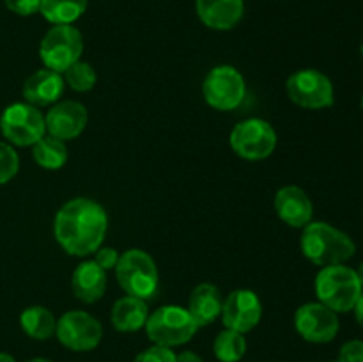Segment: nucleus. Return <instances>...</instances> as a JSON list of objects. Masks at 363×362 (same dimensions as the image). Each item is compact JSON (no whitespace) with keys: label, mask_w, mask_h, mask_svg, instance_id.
<instances>
[{"label":"nucleus","mask_w":363,"mask_h":362,"mask_svg":"<svg viewBox=\"0 0 363 362\" xmlns=\"http://www.w3.org/2000/svg\"><path fill=\"white\" fill-rule=\"evenodd\" d=\"M20 325L28 337L46 341L55 334L57 318L50 309L43 305H30L20 316Z\"/></svg>","instance_id":"nucleus-21"},{"label":"nucleus","mask_w":363,"mask_h":362,"mask_svg":"<svg viewBox=\"0 0 363 362\" xmlns=\"http://www.w3.org/2000/svg\"><path fill=\"white\" fill-rule=\"evenodd\" d=\"M96 258L94 261L98 263L99 266H101L105 272H108V270H116L117 266V261H119V252L116 251L113 247H99L98 251L94 252Z\"/></svg>","instance_id":"nucleus-30"},{"label":"nucleus","mask_w":363,"mask_h":362,"mask_svg":"<svg viewBox=\"0 0 363 362\" xmlns=\"http://www.w3.org/2000/svg\"><path fill=\"white\" fill-rule=\"evenodd\" d=\"M360 103H362V110H363V94H362V102Z\"/></svg>","instance_id":"nucleus-37"},{"label":"nucleus","mask_w":363,"mask_h":362,"mask_svg":"<svg viewBox=\"0 0 363 362\" xmlns=\"http://www.w3.org/2000/svg\"><path fill=\"white\" fill-rule=\"evenodd\" d=\"M353 311H354V318H357L358 325H360L363 329V291H362L360 297H358V300H357V304H354Z\"/></svg>","instance_id":"nucleus-32"},{"label":"nucleus","mask_w":363,"mask_h":362,"mask_svg":"<svg viewBox=\"0 0 363 362\" xmlns=\"http://www.w3.org/2000/svg\"><path fill=\"white\" fill-rule=\"evenodd\" d=\"M213 351H215V357L220 362H240L245 357V353H247L245 334H240L230 329L222 330L216 336Z\"/></svg>","instance_id":"nucleus-24"},{"label":"nucleus","mask_w":363,"mask_h":362,"mask_svg":"<svg viewBox=\"0 0 363 362\" xmlns=\"http://www.w3.org/2000/svg\"><path fill=\"white\" fill-rule=\"evenodd\" d=\"M0 131L14 146H34L46 135L45 116L30 103H13L0 116Z\"/></svg>","instance_id":"nucleus-7"},{"label":"nucleus","mask_w":363,"mask_h":362,"mask_svg":"<svg viewBox=\"0 0 363 362\" xmlns=\"http://www.w3.org/2000/svg\"><path fill=\"white\" fill-rule=\"evenodd\" d=\"M199 327L188 309L181 305H163L149 314L145 322L147 337L158 346L176 348L186 344L197 334Z\"/></svg>","instance_id":"nucleus-5"},{"label":"nucleus","mask_w":363,"mask_h":362,"mask_svg":"<svg viewBox=\"0 0 363 362\" xmlns=\"http://www.w3.org/2000/svg\"><path fill=\"white\" fill-rule=\"evenodd\" d=\"M6 7L20 16H32L39 11L41 0H4Z\"/></svg>","instance_id":"nucleus-29"},{"label":"nucleus","mask_w":363,"mask_h":362,"mask_svg":"<svg viewBox=\"0 0 363 362\" xmlns=\"http://www.w3.org/2000/svg\"><path fill=\"white\" fill-rule=\"evenodd\" d=\"M300 245L305 258L318 266L344 265L357 252L350 234L326 222L307 224Z\"/></svg>","instance_id":"nucleus-2"},{"label":"nucleus","mask_w":363,"mask_h":362,"mask_svg":"<svg viewBox=\"0 0 363 362\" xmlns=\"http://www.w3.org/2000/svg\"><path fill=\"white\" fill-rule=\"evenodd\" d=\"M71 287L78 300L94 304L106 291V272L96 261L80 263L73 272Z\"/></svg>","instance_id":"nucleus-18"},{"label":"nucleus","mask_w":363,"mask_h":362,"mask_svg":"<svg viewBox=\"0 0 363 362\" xmlns=\"http://www.w3.org/2000/svg\"><path fill=\"white\" fill-rule=\"evenodd\" d=\"M32 156H34L35 163L43 169L59 170L67 162L66 142L59 141L52 135H45L41 141L32 146Z\"/></svg>","instance_id":"nucleus-23"},{"label":"nucleus","mask_w":363,"mask_h":362,"mask_svg":"<svg viewBox=\"0 0 363 362\" xmlns=\"http://www.w3.org/2000/svg\"><path fill=\"white\" fill-rule=\"evenodd\" d=\"M108 231V215L99 202L74 197L60 206L53 220V234L71 256L85 258L101 247Z\"/></svg>","instance_id":"nucleus-1"},{"label":"nucleus","mask_w":363,"mask_h":362,"mask_svg":"<svg viewBox=\"0 0 363 362\" xmlns=\"http://www.w3.org/2000/svg\"><path fill=\"white\" fill-rule=\"evenodd\" d=\"M116 277L119 286L130 297L149 300L158 290L160 275L156 263L142 248H130L119 256L116 266Z\"/></svg>","instance_id":"nucleus-4"},{"label":"nucleus","mask_w":363,"mask_h":362,"mask_svg":"<svg viewBox=\"0 0 363 362\" xmlns=\"http://www.w3.org/2000/svg\"><path fill=\"white\" fill-rule=\"evenodd\" d=\"M27 362H52V361H48V358L38 357V358H30V361H27Z\"/></svg>","instance_id":"nucleus-35"},{"label":"nucleus","mask_w":363,"mask_h":362,"mask_svg":"<svg viewBox=\"0 0 363 362\" xmlns=\"http://www.w3.org/2000/svg\"><path fill=\"white\" fill-rule=\"evenodd\" d=\"M89 0H41L39 13L53 25H71L87 9Z\"/></svg>","instance_id":"nucleus-22"},{"label":"nucleus","mask_w":363,"mask_h":362,"mask_svg":"<svg viewBox=\"0 0 363 362\" xmlns=\"http://www.w3.org/2000/svg\"><path fill=\"white\" fill-rule=\"evenodd\" d=\"M197 14L202 23L215 31H229L243 18V0H197Z\"/></svg>","instance_id":"nucleus-17"},{"label":"nucleus","mask_w":363,"mask_h":362,"mask_svg":"<svg viewBox=\"0 0 363 362\" xmlns=\"http://www.w3.org/2000/svg\"><path fill=\"white\" fill-rule=\"evenodd\" d=\"M149 318V309L145 300L137 297H126L116 300L110 311V322L113 329L119 332H137L142 327H145V322Z\"/></svg>","instance_id":"nucleus-20"},{"label":"nucleus","mask_w":363,"mask_h":362,"mask_svg":"<svg viewBox=\"0 0 363 362\" xmlns=\"http://www.w3.org/2000/svg\"><path fill=\"white\" fill-rule=\"evenodd\" d=\"M64 77L57 71L39 70L32 73L23 84V98L25 102L34 106H48L52 103L59 102L64 92Z\"/></svg>","instance_id":"nucleus-16"},{"label":"nucleus","mask_w":363,"mask_h":362,"mask_svg":"<svg viewBox=\"0 0 363 362\" xmlns=\"http://www.w3.org/2000/svg\"><path fill=\"white\" fill-rule=\"evenodd\" d=\"M57 339L73 351H91L101 343L103 327L85 311H69L57 319Z\"/></svg>","instance_id":"nucleus-11"},{"label":"nucleus","mask_w":363,"mask_h":362,"mask_svg":"<svg viewBox=\"0 0 363 362\" xmlns=\"http://www.w3.org/2000/svg\"><path fill=\"white\" fill-rule=\"evenodd\" d=\"M275 212L280 220L291 227H301L312 222L314 206L307 192L294 185L282 187L275 195Z\"/></svg>","instance_id":"nucleus-15"},{"label":"nucleus","mask_w":363,"mask_h":362,"mask_svg":"<svg viewBox=\"0 0 363 362\" xmlns=\"http://www.w3.org/2000/svg\"><path fill=\"white\" fill-rule=\"evenodd\" d=\"M362 291L363 286L357 270L346 265L323 266L315 277L318 302L325 304L337 314L353 311Z\"/></svg>","instance_id":"nucleus-3"},{"label":"nucleus","mask_w":363,"mask_h":362,"mask_svg":"<svg viewBox=\"0 0 363 362\" xmlns=\"http://www.w3.org/2000/svg\"><path fill=\"white\" fill-rule=\"evenodd\" d=\"M0 362H16V361H14V357H11L9 353H2V351H0Z\"/></svg>","instance_id":"nucleus-33"},{"label":"nucleus","mask_w":363,"mask_h":362,"mask_svg":"<svg viewBox=\"0 0 363 362\" xmlns=\"http://www.w3.org/2000/svg\"><path fill=\"white\" fill-rule=\"evenodd\" d=\"M357 273H358V277H360V283H362V286H363V261H362V265L358 266Z\"/></svg>","instance_id":"nucleus-34"},{"label":"nucleus","mask_w":363,"mask_h":362,"mask_svg":"<svg viewBox=\"0 0 363 362\" xmlns=\"http://www.w3.org/2000/svg\"><path fill=\"white\" fill-rule=\"evenodd\" d=\"M337 362H363V341L351 339L344 343Z\"/></svg>","instance_id":"nucleus-28"},{"label":"nucleus","mask_w":363,"mask_h":362,"mask_svg":"<svg viewBox=\"0 0 363 362\" xmlns=\"http://www.w3.org/2000/svg\"><path fill=\"white\" fill-rule=\"evenodd\" d=\"M62 75H64V82H66V84L77 92L91 91V89L96 85V82H98V75H96L94 67H92L89 62H85V60H78V62H74L73 66L67 67Z\"/></svg>","instance_id":"nucleus-25"},{"label":"nucleus","mask_w":363,"mask_h":362,"mask_svg":"<svg viewBox=\"0 0 363 362\" xmlns=\"http://www.w3.org/2000/svg\"><path fill=\"white\" fill-rule=\"evenodd\" d=\"M18 169H20L18 153L7 142H0V185L13 180L16 176Z\"/></svg>","instance_id":"nucleus-26"},{"label":"nucleus","mask_w":363,"mask_h":362,"mask_svg":"<svg viewBox=\"0 0 363 362\" xmlns=\"http://www.w3.org/2000/svg\"><path fill=\"white\" fill-rule=\"evenodd\" d=\"M223 298L215 284L202 283L191 291L188 300V312L191 314L197 327H206L215 322L222 314Z\"/></svg>","instance_id":"nucleus-19"},{"label":"nucleus","mask_w":363,"mask_h":362,"mask_svg":"<svg viewBox=\"0 0 363 362\" xmlns=\"http://www.w3.org/2000/svg\"><path fill=\"white\" fill-rule=\"evenodd\" d=\"M202 94L209 106L229 112L243 103L245 94H247V84H245L243 75L236 67L223 64V66L213 67L206 75L204 84H202Z\"/></svg>","instance_id":"nucleus-8"},{"label":"nucleus","mask_w":363,"mask_h":362,"mask_svg":"<svg viewBox=\"0 0 363 362\" xmlns=\"http://www.w3.org/2000/svg\"><path fill=\"white\" fill-rule=\"evenodd\" d=\"M229 141L230 148L238 156L257 162V160L268 158L275 151L277 131L268 121L250 117L233 128Z\"/></svg>","instance_id":"nucleus-9"},{"label":"nucleus","mask_w":363,"mask_h":362,"mask_svg":"<svg viewBox=\"0 0 363 362\" xmlns=\"http://www.w3.org/2000/svg\"><path fill=\"white\" fill-rule=\"evenodd\" d=\"M287 96L294 105L308 110L328 109L333 105V84L318 70H300L287 78Z\"/></svg>","instance_id":"nucleus-10"},{"label":"nucleus","mask_w":363,"mask_h":362,"mask_svg":"<svg viewBox=\"0 0 363 362\" xmlns=\"http://www.w3.org/2000/svg\"><path fill=\"white\" fill-rule=\"evenodd\" d=\"M296 332L308 343L325 344L337 337L340 329L339 316L321 302H308L298 307L294 314Z\"/></svg>","instance_id":"nucleus-12"},{"label":"nucleus","mask_w":363,"mask_h":362,"mask_svg":"<svg viewBox=\"0 0 363 362\" xmlns=\"http://www.w3.org/2000/svg\"><path fill=\"white\" fill-rule=\"evenodd\" d=\"M220 318L225 329L240 334L254 330L262 318V304L257 293L252 290H234L223 300Z\"/></svg>","instance_id":"nucleus-13"},{"label":"nucleus","mask_w":363,"mask_h":362,"mask_svg":"<svg viewBox=\"0 0 363 362\" xmlns=\"http://www.w3.org/2000/svg\"><path fill=\"white\" fill-rule=\"evenodd\" d=\"M360 52H362V57H363V43H362V46H360Z\"/></svg>","instance_id":"nucleus-36"},{"label":"nucleus","mask_w":363,"mask_h":362,"mask_svg":"<svg viewBox=\"0 0 363 362\" xmlns=\"http://www.w3.org/2000/svg\"><path fill=\"white\" fill-rule=\"evenodd\" d=\"M133 362H177V353H174L172 348L155 344V346L140 351Z\"/></svg>","instance_id":"nucleus-27"},{"label":"nucleus","mask_w":363,"mask_h":362,"mask_svg":"<svg viewBox=\"0 0 363 362\" xmlns=\"http://www.w3.org/2000/svg\"><path fill=\"white\" fill-rule=\"evenodd\" d=\"M84 52V38L73 25H53L39 45V57L48 70L62 75L78 62Z\"/></svg>","instance_id":"nucleus-6"},{"label":"nucleus","mask_w":363,"mask_h":362,"mask_svg":"<svg viewBox=\"0 0 363 362\" xmlns=\"http://www.w3.org/2000/svg\"><path fill=\"white\" fill-rule=\"evenodd\" d=\"M177 362H204V358L201 355H197L195 351H181L177 355Z\"/></svg>","instance_id":"nucleus-31"},{"label":"nucleus","mask_w":363,"mask_h":362,"mask_svg":"<svg viewBox=\"0 0 363 362\" xmlns=\"http://www.w3.org/2000/svg\"><path fill=\"white\" fill-rule=\"evenodd\" d=\"M89 121L87 109L78 102H59L48 110L45 116L46 135L59 138V141H71L77 138L85 130Z\"/></svg>","instance_id":"nucleus-14"}]
</instances>
